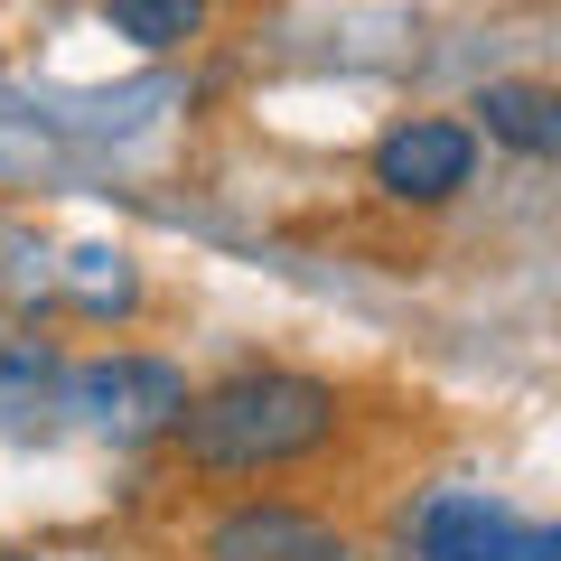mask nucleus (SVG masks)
<instances>
[{
	"label": "nucleus",
	"mask_w": 561,
	"mask_h": 561,
	"mask_svg": "<svg viewBox=\"0 0 561 561\" xmlns=\"http://www.w3.org/2000/svg\"><path fill=\"white\" fill-rule=\"evenodd\" d=\"M103 20H113L131 47L160 57V47H187L206 28V0H103Z\"/></svg>",
	"instance_id": "obj_8"
},
{
	"label": "nucleus",
	"mask_w": 561,
	"mask_h": 561,
	"mask_svg": "<svg viewBox=\"0 0 561 561\" xmlns=\"http://www.w3.org/2000/svg\"><path fill=\"white\" fill-rule=\"evenodd\" d=\"M328 431H337V393H328L319 375H280V365H243V375L206 383V393L187 402V421H179L187 459L216 468V478L290 468V459H309V449H328Z\"/></svg>",
	"instance_id": "obj_1"
},
{
	"label": "nucleus",
	"mask_w": 561,
	"mask_h": 561,
	"mask_svg": "<svg viewBox=\"0 0 561 561\" xmlns=\"http://www.w3.org/2000/svg\"><path fill=\"white\" fill-rule=\"evenodd\" d=\"M468 169H478V131H468V122H402V131L375 140V187L402 197V206L459 197Z\"/></svg>",
	"instance_id": "obj_3"
},
{
	"label": "nucleus",
	"mask_w": 561,
	"mask_h": 561,
	"mask_svg": "<svg viewBox=\"0 0 561 561\" xmlns=\"http://www.w3.org/2000/svg\"><path fill=\"white\" fill-rule=\"evenodd\" d=\"M66 375H76V365H57L47 346H0V440H38V431H57Z\"/></svg>",
	"instance_id": "obj_6"
},
{
	"label": "nucleus",
	"mask_w": 561,
	"mask_h": 561,
	"mask_svg": "<svg viewBox=\"0 0 561 561\" xmlns=\"http://www.w3.org/2000/svg\"><path fill=\"white\" fill-rule=\"evenodd\" d=\"M206 561H356V542L300 505H234L206 534Z\"/></svg>",
	"instance_id": "obj_5"
},
{
	"label": "nucleus",
	"mask_w": 561,
	"mask_h": 561,
	"mask_svg": "<svg viewBox=\"0 0 561 561\" xmlns=\"http://www.w3.org/2000/svg\"><path fill=\"white\" fill-rule=\"evenodd\" d=\"M412 561H534V534H524L505 505L468 496V486H440V496L412 515Z\"/></svg>",
	"instance_id": "obj_4"
},
{
	"label": "nucleus",
	"mask_w": 561,
	"mask_h": 561,
	"mask_svg": "<svg viewBox=\"0 0 561 561\" xmlns=\"http://www.w3.org/2000/svg\"><path fill=\"white\" fill-rule=\"evenodd\" d=\"M187 375L169 356H94L66 375V412L94 431V440L113 449H140V440H179V421H187Z\"/></svg>",
	"instance_id": "obj_2"
},
{
	"label": "nucleus",
	"mask_w": 561,
	"mask_h": 561,
	"mask_svg": "<svg viewBox=\"0 0 561 561\" xmlns=\"http://www.w3.org/2000/svg\"><path fill=\"white\" fill-rule=\"evenodd\" d=\"M478 131L496 140V150L552 160V150H561V84H524V76L486 84V94H478Z\"/></svg>",
	"instance_id": "obj_7"
},
{
	"label": "nucleus",
	"mask_w": 561,
	"mask_h": 561,
	"mask_svg": "<svg viewBox=\"0 0 561 561\" xmlns=\"http://www.w3.org/2000/svg\"><path fill=\"white\" fill-rule=\"evenodd\" d=\"M534 561H561V524H552V534H534Z\"/></svg>",
	"instance_id": "obj_10"
},
{
	"label": "nucleus",
	"mask_w": 561,
	"mask_h": 561,
	"mask_svg": "<svg viewBox=\"0 0 561 561\" xmlns=\"http://www.w3.org/2000/svg\"><path fill=\"white\" fill-rule=\"evenodd\" d=\"M0 561H28V552H0Z\"/></svg>",
	"instance_id": "obj_11"
},
{
	"label": "nucleus",
	"mask_w": 561,
	"mask_h": 561,
	"mask_svg": "<svg viewBox=\"0 0 561 561\" xmlns=\"http://www.w3.org/2000/svg\"><path fill=\"white\" fill-rule=\"evenodd\" d=\"M76 300L84 309H131L140 300L131 262H122V253H76Z\"/></svg>",
	"instance_id": "obj_9"
}]
</instances>
